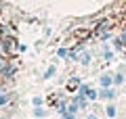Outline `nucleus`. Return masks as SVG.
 <instances>
[{"label":"nucleus","instance_id":"nucleus-11","mask_svg":"<svg viewBox=\"0 0 126 119\" xmlns=\"http://www.w3.org/2000/svg\"><path fill=\"white\" fill-rule=\"evenodd\" d=\"M74 88H80V77H74L69 82V90H74Z\"/></svg>","mask_w":126,"mask_h":119},{"label":"nucleus","instance_id":"nucleus-18","mask_svg":"<svg viewBox=\"0 0 126 119\" xmlns=\"http://www.w3.org/2000/svg\"><path fill=\"white\" fill-rule=\"evenodd\" d=\"M6 65V61H4V59H2V57H0V69H2V67H4Z\"/></svg>","mask_w":126,"mask_h":119},{"label":"nucleus","instance_id":"nucleus-15","mask_svg":"<svg viewBox=\"0 0 126 119\" xmlns=\"http://www.w3.org/2000/svg\"><path fill=\"white\" fill-rule=\"evenodd\" d=\"M9 102V94H0V105H6Z\"/></svg>","mask_w":126,"mask_h":119},{"label":"nucleus","instance_id":"nucleus-3","mask_svg":"<svg viewBox=\"0 0 126 119\" xmlns=\"http://www.w3.org/2000/svg\"><path fill=\"white\" fill-rule=\"evenodd\" d=\"M76 61L80 63V65L88 67V65H90V61H93V57H90V52H88V50H82V52L78 54V59H76Z\"/></svg>","mask_w":126,"mask_h":119},{"label":"nucleus","instance_id":"nucleus-7","mask_svg":"<svg viewBox=\"0 0 126 119\" xmlns=\"http://www.w3.org/2000/svg\"><path fill=\"white\" fill-rule=\"evenodd\" d=\"M34 117L44 119V117H48V111H46V109H42V107H36V109H34Z\"/></svg>","mask_w":126,"mask_h":119},{"label":"nucleus","instance_id":"nucleus-4","mask_svg":"<svg viewBox=\"0 0 126 119\" xmlns=\"http://www.w3.org/2000/svg\"><path fill=\"white\" fill-rule=\"evenodd\" d=\"M122 84H126V73H122V71H116L113 73V86H122Z\"/></svg>","mask_w":126,"mask_h":119},{"label":"nucleus","instance_id":"nucleus-16","mask_svg":"<svg viewBox=\"0 0 126 119\" xmlns=\"http://www.w3.org/2000/svg\"><path fill=\"white\" fill-rule=\"evenodd\" d=\"M116 71H122V73H126V65H124V63H122V65H118V69Z\"/></svg>","mask_w":126,"mask_h":119},{"label":"nucleus","instance_id":"nucleus-2","mask_svg":"<svg viewBox=\"0 0 126 119\" xmlns=\"http://www.w3.org/2000/svg\"><path fill=\"white\" fill-rule=\"evenodd\" d=\"M99 86H101V88H109V86H113V73H101L99 75Z\"/></svg>","mask_w":126,"mask_h":119},{"label":"nucleus","instance_id":"nucleus-8","mask_svg":"<svg viewBox=\"0 0 126 119\" xmlns=\"http://www.w3.org/2000/svg\"><path fill=\"white\" fill-rule=\"evenodd\" d=\"M113 57H116L113 50H109L107 46H103V59H105V61H113Z\"/></svg>","mask_w":126,"mask_h":119},{"label":"nucleus","instance_id":"nucleus-13","mask_svg":"<svg viewBox=\"0 0 126 119\" xmlns=\"http://www.w3.org/2000/svg\"><path fill=\"white\" fill-rule=\"evenodd\" d=\"M57 54H59V57H61V59L69 57V52H67V50H65V48H59V50H57Z\"/></svg>","mask_w":126,"mask_h":119},{"label":"nucleus","instance_id":"nucleus-5","mask_svg":"<svg viewBox=\"0 0 126 119\" xmlns=\"http://www.w3.org/2000/svg\"><path fill=\"white\" fill-rule=\"evenodd\" d=\"M116 113H118L116 105H113V102H109V105L105 107V115H107V117H111V119H116Z\"/></svg>","mask_w":126,"mask_h":119},{"label":"nucleus","instance_id":"nucleus-9","mask_svg":"<svg viewBox=\"0 0 126 119\" xmlns=\"http://www.w3.org/2000/svg\"><path fill=\"white\" fill-rule=\"evenodd\" d=\"M111 44H113V50H122V48H124V42H122V38H113V40H111Z\"/></svg>","mask_w":126,"mask_h":119},{"label":"nucleus","instance_id":"nucleus-6","mask_svg":"<svg viewBox=\"0 0 126 119\" xmlns=\"http://www.w3.org/2000/svg\"><path fill=\"white\" fill-rule=\"evenodd\" d=\"M86 98H88L90 102L99 100V90H94V88H88V92H86Z\"/></svg>","mask_w":126,"mask_h":119},{"label":"nucleus","instance_id":"nucleus-19","mask_svg":"<svg viewBox=\"0 0 126 119\" xmlns=\"http://www.w3.org/2000/svg\"><path fill=\"white\" fill-rule=\"evenodd\" d=\"M84 119H97V115H86Z\"/></svg>","mask_w":126,"mask_h":119},{"label":"nucleus","instance_id":"nucleus-10","mask_svg":"<svg viewBox=\"0 0 126 119\" xmlns=\"http://www.w3.org/2000/svg\"><path fill=\"white\" fill-rule=\"evenodd\" d=\"M55 73H57V67H55V65H50V67H48V69H46V71H44V79H50V77H53V75H55Z\"/></svg>","mask_w":126,"mask_h":119},{"label":"nucleus","instance_id":"nucleus-17","mask_svg":"<svg viewBox=\"0 0 126 119\" xmlns=\"http://www.w3.org/2000/svg\"><path fill=\"white\" fill-rule=\"evenodd\" d=\"M120 38H122V42L126 44V31H122V34H120Z\"/></svg>","mask_w":126,"mask_h":119},{"label":"nucleus","instance_id":"nucleus-1","mask_svg":"<svg viewBox=\"0 0 126 119\" xmlns=\"http://www.w3.org/2000/svg\"><path fill=\"white\" fill-rule=\"evenodd\" d=\"M118 96V90L116 86H109V88H99V100H107V102H113Z\"/></svg>","mask_w":126,"mask_h":119},{"label":"nucleus","instance_id":"nucleus-14","mask_svg":"<svg viewBox=\"0 0 126 119\" xmlns=\"http://www.w3.org/2000/svg\"><path fill=\"white\" fill-rule=\"evenodd\" d=\"M32 102H34V107H42V98L40 96H34V98H32Z\"/></svg>","mask_w":126,"mask_h":119},{"label":"nucleus","instance_id":"nucleus-20","mask_svg":"<svg viewBox=\"0 0 126 119\" xmlns=\"http://www.w3.org/2000/svg\"><path fill=\"white\" fill-rule=\"evenodd\" d=\"M105 119H111V117H105Z\"/></svg>","mask_w":126,"mask_h":119},{"label":"nucleus","instance_id":"nucleus-12","mask_svg":"<svg viewBox=\"0 0 126 119\" xmlns=\"http://www.w3.org/2000/svg\"><path fill=\"white\" fill-rule=\"evenodd\" d=\"M61 117H63V119H76V113H72V111H65Z\"/></svg>","mask_w":126,"mask_h":119}]
</instances>
